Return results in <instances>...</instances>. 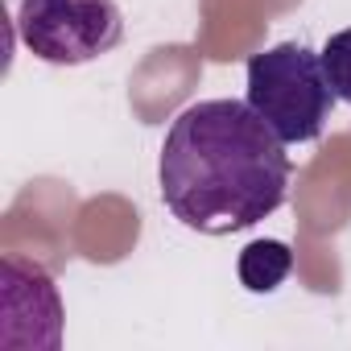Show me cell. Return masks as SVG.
Listing matches in <instances>:
<instances>
[{"label":"cell","instance_id":"3","mask_svg":"<svg viewBox=\"0 0 351 351\" xmlns=\"http://www.w3.org/2000/svg\"><path fill=\"white\" fill-rule=\"evenodd\" d=\"M17 34L34 58L50 66H83L120 46L124 17L116 0H21Z\"/></svg>","mask_w":351,"mask_h":351},{"label":"cell","instance_id":"1","mask_svg":"<svg viewBox=\"0 0 351 351\" xmlns=\"http://www.w3.org/2000/svg\"><path fill=\"white\" fill-rule=\"evenodd\" d=\"M157 182L161 203L182 228L232 236L285 203L289 153L248 99H199L173 116Z\"/></svg>","mask_w":351,"mask_h":351},{"label":"cell","instance_id":"5","mask_svg":"<svg viewBox=\"0 0 351 351\" xmlns=\"http://www.w3.org/2000/svg\"><path fill=\"white\" fill-rule=\"evenodd\" d=\"M322 58V71H326V83L335 91V99L351 104V29H339L326 38V46L318 50Z\"/></svg>","mask_w":351,"mask_h":351},{"label":"cell","instance_id":"2","mask_svg":"<svg viewBox=\"0 0 351 351\" xmlns=\"http://www.w3.org/2000/svg\"><path fill=\"white\" fill-rule=\"evenodd\" d=\"M248 104L285 145H306L322 136L335 91L310 46L281 42L248 58Z\"/></svg>","mask_w":351,"mask_h":351},{"label":"cell","instance_id":"4","mask_svg":"<svg viewBox=\"0 0 351 351\" xmlns=\"http://www.w3.org/2000/svg\"><path fill=\"white\" fill-rule=\"evenodd\" d=\"M240 285L248 293H273L289 269H293V252L285 240H252L244 252H240Z\"/></svg>","mask_w":351,"mask_h":351}]
</instances>
